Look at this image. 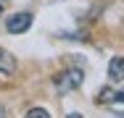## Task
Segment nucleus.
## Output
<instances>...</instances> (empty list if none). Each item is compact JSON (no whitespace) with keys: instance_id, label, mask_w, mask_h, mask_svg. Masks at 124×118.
<instances>
[{"instance_id":"nucleus-5","label":"nucleus","mask_w":124,"mask_h":118,"mask_svg":"<svg viewBox=\"0 0 124 118\" xmlns=\"http://www.w3.org/2000/svg\"><path fill=\"white\" fill-rule=\"evenodd\" d=\"M16 58L5 50V47H0V73H16Z\"/></svg>"},{"instance_id":"nucleus-7","label":"nucleus","mask_w":124,"mask_h":118,"mask_svg":"<svg viewBox=\"0 0 124 118\" xmlns=\"http://www.w3.org/2000/svg\"><path fill=\"white\" fill-rule=\"evenodd\" d=\"M5 113H8V110H5V108H3V105H0V118L5 116Z\"/></svg>"},{"instance_id":"nucleus-4","label":"nucleus","mask_w":124,"mask_h":118,"mask_svg":"<svg viewBox=\"0 0 124 118\" xmlns=\"http://www.w3.org/2000/svg\"><path fill=\"white\" fill-rule=\"evenodd\" d=\"M108 81H114V84L124 81V58L122 55L111 58V63H108Z\"/></svg>"},{"instance_id":"nucleus-8","label":"nucleus","mask_w":124,"mask_h":118,"mask_svg":"<svg viewBox=\"0 0 124 118\" xmlns=\"http://www.w3.org/2000/svg\"><path fill=\"white\" fill-rule=\"evenodd\" d=\"M3 11H5V5H3V3H0V16H3Z\"/></svg>"},{"instance_id":"nucleus-1","label":"nucleus","mask_w":124,"mask_h":118,"mask_svg":"<svg viewBox=\"0 0 124 118\" xmlns=\"http://www.w3.org/2000/svg\"><path fill=\"white\" fill-rule=\"evenodd\" d=\"M82 81H85V71L82 68H69V71H63V73L55 76V89L61 94H69L74 89H79Z\"/></svg>"},{"instance_id":"nucleus-2","label":"nucleus","mask_w":124,"mask_h":118,"mask_svg":"<svg viewBox=\"0 0 124 118\" xmlns=\"http://www.w3.org/2000/svg\"><path fill=\"white\" fill-rule=\"evenodd\" d=\"M32 21H34V16L29 11H19V13H13V16L5 19V29H8V34H24L26 29L32 26Z\"/></svg>"},{"instance_id":"nucleus-6","label":"nucleus","mask_w":124,"mask_h":118,"mask_svg":"<svg viewBox=\"0 0 124 118\" xmlns=\"http://www.w3.org/2000/svg\"><path fill=\"white\" fill-rule=\"evenodd\" d=\"M26 116H29V118H48L50 113L45 110V108H29V110H26Z\"/></svg>"},{"instance_id":"nucleus-3","label":"nucleus","mask_w":124,"mask_h":118,"mask_svg":"<svg viewBox=\"0 0 124 118\" xmlns=\"http://www.w3.org/2000/svg\"><path fill=\"white\" fill-rule=\"evenodd\" d=\"M98 102H108V105H124V87L114 89V87H103L98 94Z\"/></svg>"}]
</instances>
